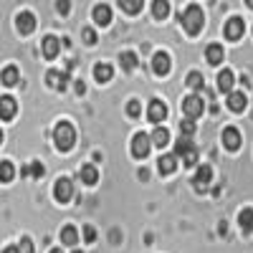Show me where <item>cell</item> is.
I'll return each mask as SVG.
<instances>
[{"mask_svg": "<svg viewBox=\"0 0 253 253\" xmlns=\"http://www.w3.org/2000/svg\"><path fill=\"white\" fill-rule=\"evenodd\" d=\"M41 48H43V56L46 58H56L61 53V41L56 36H46L43 43H41Z\"/></svg>", "mask_w": 253, "mask_h": 253, "instance_id": "e0dca14e", "label": "cell"}, {"mask_svg": "<svg viewBox=\"0 0 253 253\" xmlns=\"http://www.w3.org/2000/svg\"><path fill=\"white\" fill-rule=\"evenodd\" d=\"M187 86L193 89V91H200V89L205 86V79H203V74H198V71H190V74H187Z\"/></svg>", "mask_w": 253, "mask_h": 253, "instance_id": "f546056e", "label": "cell"}, {"mask_svg": "<svg viewBox=\"0 0 253 253\" xmlns=\"http://www.w3.org/2000/svg\"><path fill=\"white\" fill-rule=\"evenodd\" d=\"M126 112H129L132 119H137L139 112H142V104H139V101H129V104H126Z\"/></svg>", "mask_w": 253, "mask_h": 253, "instance_id": "e575fe53", "label": "cell"}, {"mask_svg": "<svg viewBox=\"0 0 253 253\" xmlns=\"http://www.w3.org/2000/svg\"><path fill=\"white\" fill-rule=\"evenodd\" d=\"M238 223H241V230H243L246 236L253 233V208H243V210H241Z\"/></svg>", "mask_w": 253, "mask_h": 253, "instance_id": "44dd1931", "label": "cell"}, {"mask_svg": "<svg viewBox=\"0 0 253 253\" xmlns=\"http://www.w3.org/2000/svg\"><path fill=\"white\" fill-rule=\"evenodd\" d=\"M210 182H213V170H210V165H200L198 172L193 175V187L198 190V193H205Z\"/></svg>", "mask_w": 253, "mask_h": 253, "instance_id": "52a82bcc", "label": "cell"}, {"mask_svg": "<svg viewBox=\"0 0 253 253\" xmlns=\"http://www.w3.org/2000/svg\"><path fill=\"white\" fill-rule=\"evenodd\" d=\"M144 5V0H119V8L126 13V15H137Z\"/></svg>", "mask_w": 253, "mask_h": 253, "instance_id": "4316f807", "label": "cell"}, {"mask_svg": "<svg viewBox=\"0 0 253 253\" xmlns=\"http://www.w3.org/2000/svg\"><path fill=\"white\" fill-rule=\"evenodd\" d=\"M46 84H48L51 89H56V91H63V89L69 86V74L51 69V71H46Z\"/></svg>", "mask_w": 253, "mask_h": 253, "instance_id": "30bf717a", "label": "cell"}, {"mask_svg": "<svg viewBox=\"0 0 253 253\" xmlns=\"http://www.w3.org/2000/svg\"><path fill=\"white\" fill-rule=\"evenodd\" d=\"M20 172L28 175V177H43V172H46V170H43V165H41V162H31V165H26Z\"/></svg>", "mask_w": 253, "mask_h": 253, "instance_id": "4dcf8cb0", "label": "cell"}, {"mask_svg": "<svg viewBox=\"0 0 253 253\" xmlns=\"http://www.w3.org/2000/svg\"><path fill=\"white\" fill-rule=\"evenodd\" d=\"M61 243L63 246H76L79 243V230L74 225H63L61 228Z\"/></svg>", "mask_w": 253, "mask_h": 253, "instance_id": "7402d4cb", "label": "cell"}, {"mask_svg": "<svg viewBox=\"0 0 253 253\" xmlns=\"http://www.w3.org/2000/svg\"><path fill=\"white\" fill-rule=\"evenodd\" d=\"M0 81H3L5 86H15V84L20 81L18 69H15V66H5V69H3V74H0Z\"/></svg>", "mask_w": 253, "mask_h": 253, "instance_id": "d4e9b609", "label": "cell"}, {"mask_svg": "<svg viewBox=\"0 0 253 253\" xmlns=\"http://www.w3.org/2000/svg\"><path fill=\"white\" fill-rule=\"evenodd\" d=\"M150 139H152V144H155V147H165V144H167V139H170V132L162 129V126H157V129L150 134Z\"/></svg>", "mask_w": 253, "mask_h": 253, "instance_id": "f1b7e54d", "label": "cell"}, {"mask_svg": "<svg viewBox=\"0 0 253 253\" xmlns=\"http://www.w3.org/2000/svg\"><path fill=\"white\" fill-rule=\"evenodd\" d=\"M53 195L58 203H69L74 198V182L69 177H58L56 185H53Z\"/></svg>", "mask_w": 253, "mask_h": 253, "instance_id": "8992f818", "label": "cell"}, {"mask_svg": "<svg viewBox=\"0 0 253 253\" xmlns=\"http://www.w3.org/2000/svg\"><path fill=\"white\" fill-rule=\"evenodd\" d=\"M94 76H96L99 84H107V81H112L114 71H112L109 63H96V66H94Z\"/></svg>", "mask_w": 253, "mask_h": 253, "instance_id": "cb8c5ba5", "label": "cell"}, {"mask_svg": "<svg viewBox=\"0 0 253 253\" xmlns=\"http://www.w3.org/2000/svg\"><path fill=\"white\" fill-rule=\"evenodd\" d=\"M246 5H248V8H253V0H246Z\"/></svg>", "mask_w": 253, "mask_h": 253, "instance_id": "7bdbcfd3", "label": "cell"}, {"mask_svg": "<svg viewBox=\"0 0 253 253\" xmlns=\"http://www.w3.org/2000/svg\"><path fill=\"white\" fill-rule=\"evenodd\" d=\"M94 23H96V26H109V23H112V8L104 5V3H99V5L94 8Z\"/></svg>", "mask_w": 253, "mask_h": 253, "instance_id": "ac0fdd59", "label": "cell"}, {"mask_svg": "<svg viewBox=\"0 0 253 253\" xmlns=\"http://www.w3.org/2000/svg\"><path fill=\"white\" fill-rule=\"evenodd\" d=\"M3 253H20V248H18V246H8Z\"/></svg>", "mask_w": 253, "mask_h": 253, "instance_id": "ab89813d", "label": "cell"}, {"mask_svg": "<svg viewBox=\"0 0 253 253\" xmlns=\"http://www.w3.org/2000/svg\"><path fill=\"white\" fill-rule=\"evenodd\" d=\"M223 56H225V51H223V46H218V43H210V46L205 48V58H208V63H213V66H218V63L223 61Z\"/></svg>", "mask_w": 253, "mask_h": 253, "instance_id": "d6986e66", "label": "cell"}, {"mask_svg": "<svg viewBox=\"0 0 253 253\" xmlns=\"http://www.w3.org/2000/svg\"><path fill=\"white\" fill-rule=\"evenodd\" d=\"M119 63H122V69H124L126 74H132V71L137 69V53H132V51H124V53L119 56Z\"/></svg>", "mask_w": 253, "mask_h": 253, "instance_id": "484cf974", "label": "cell"}, {"mask_svg": "<svg viewBox=\"0 0 253 253\" xmlns=\"http://www.w3.org/2000/svg\"><path fill=\"white\" fill-rule=\"evenodd\" d=\"M56 8H58V13H61V15H66L71 5H69V0H58V3H56Z\"/></svg>", "mask_w": 253, "mask_h": 253, "instance_id": "74e56055", "label": "cell"}, {"mask_svg": "<svg viewBox=\"0 0 253 253\" xmlns=\"http://www.w3.org/2000/svg\"><path fill=\"white\" fill-rule=\"evenodd\" d=\"M79 177H81L84 185H96V182H99V172H96V167H94V165H84Z\"/></svg>", "mask_w": 253, "mask_h": 253, "instance_id": "603a6c76", "label": "cell"}, {"mask_svg": "<svg viewBox=\"0 0 253 253\" xmlns=\"http://www.w3.org/2000/svg\"><path fill=\"white\" fill-rule=\"evenodd\" d=\"M15 28H18V33H20V36L33 33V31H36V15H33V13H28V10L18 13V18H15Z\"/></svg>", "mask_w": 253, "mask_h": 253, "instance_id": "ba28073f", "label": "cell"}, {"mask_svg": "<svg viewBox=\"0 0 253 253\" xmlns=\"http://www.w3.org/2000/svg\"><path fill=\"white\" fill-rule=\"evenodd\" d=\"M20 253H33V243H31V238H20Z\"/></svg>", "mask_w": 253, "mask_h": 253, "instance_id": "8d00e7d4", "label": "cell"}, {"mask_svg": "<svg viewBox=\"0 0 253 253\" xmlns=\"http://www.w3.org/2000/svg\"><path fill=\"white\" fill-rule=\"evenodd\" d=\"M53 142L61 152H69L71 147L76 144V129L71 122H58L56 129H53Z\"/></svg>", "mask_w": 253, "mask_h": 253, "instance_id": "7a4b0ae2", "label": "cell"}, {"mask_svg": "<svg viewBox=\"0 0 253 253\" xmlns=\"http://www.w3.org/2000/svg\"><path fill=\"white\" fill-rule=\"evenodd\" d=\"M51 253H63V251L61 248H51Z\"/></svg>", "mask_w": 253, "mask_h": 253, "instance_id": "b9f144b4", "label": "cell"}, {"mask_svg": "<svg viewBox=\"0 0 253 253\" xmlns=\"http://www.w3.org/2000/svg\"><path fill=\"white\" fill-rule=\"evenodd\" d=\"M147 119L155 122V124H160L162 119H167V107H165L160 99L150 101V107H147Z\"/></svg>", "mask_w": 253, "mask_h": 253, "instance_id": "4fadbf2b", "label": "cell"}, {"mask_svg": "<svg viewBox=\"0 0 253 253\" xmlns=\"http://www.w3.org/2000/svg\"><path fill=\"white\" fill-rule=\"evenodd\" d=\"M15 112H18L15 99H13V96H0V119L10 122V119L15 117Z\"/></svg>", "mask_w": 253, "mask_h": 253, "instance_id": "5bb4252c", "label": "cell"}, {"mask_svg": "<svg viewBox=\"0 0 253 253\" xmlns=\"http://www.w3.org/2000/svg\"><path fill=\"white\" fill-rule=\"evenodd\" d=\"M74 89H76V94H79V96H81L84 91H86V86H84V81H76V84H74Z\"/></svg>", "mask_w": 253, "mask_h": 253, "instance_id": "f35d334b", "label": "cell"}, {"mask_svg": "<svg viewBox=\"0 0 253 253\" xmlns=\"http://www.w3.org/2000/svg\"><path fill=\"white\" fill-rule=\"evenodd\" d=\"M152 15L157 20H165L167 15H170V3H167V0H155L152 3Z\"/></svg>", "mask_w": 253, "mask_h": 253, "instance_id": "83f0119b", "label": "cell"}, {"mask_svg": "<svg viewBox=\"0 0 253 253\" xmlns=\"http://www.w3.org/2000/svg\"><path fill=\"white\" fill-rule=\"evenodd\" d=\"M175 155L182 157L185 167H195V165H198V150H195V144H193V139H190V137L177 139V144H175Z\"/></svg>", "mask_w": 253, "mask_h": 253, "instance_id": "3957f363", "label": "cell"}, {"mask_svg": "<svg viewBox=\"0 0 253 253\" xmlns=\"http://www.w3.org/2000/svg\"><path fill=\"white\" fill-rule=\"evenodd\" d=\"M84 241H86V243L96 241V228L94 225H84Z\"/></svg>", "mask_w": 253, "mask_h": 253, "instance_id": "836d02e7", "label": "cell"}, {"mask_svg": "<svg viewBox=\"0 0 253 253\" xmlns=\"http://www.w3.org/2000/svg\"><path fill=\"white\" fill-rule=\"evenodd\" d=\"M137 175H139V180H147V177H150V170H139Z\"/></svg>", "mask_w": 253, "mask_h": 253, "instance_id": "60d3db41", "label": "cell"}, {"mask_svg": "<svg viewBox=\"0 0 253 253\" xmlns=\"http://www.w3.org/2000/svg\"><path fill=\"white\" fill-rule=\"evenodd\" d=\"M233 84H236V74L230 71V69H223V71L218 74V89H220L223 94L233 91Z\"/></svg>", "mask_w": 253, "mask_h": 253, "instance_id": "2e32d148", "label": "cell"}, {"mask_svg": "<svg viewBox=\"0 0 253 253\" xmlns=\"http://www.w3.org/2000/svg\"><path fill=\"white\" fill-rule=\"evenodd\" d=\"M0 142H3V129H0Z\"/></svg>", "mask_w": 253, "mask_h": 253, "instance_id": "ee69618b", "label": "cell"}, {"mask_svg": "<svg viewBox=\"0 0 253 253\" xmlns=\"http://www.w3.org/2000/svg\"><path fill=\"white\" fill-rule=\"evenodd\" d=\"M71 253H81V251H71Z\"/></svg>", "mask_w": 253, "mask_h": 253, "instance_id": "f6af8a7d", "label": "cell"}, {"mask_svg": "<svg viewBox=\"0 0 253 253\" xmlns=\"http://www.w3.org/2000/svg\"><path fill=\"white\" fill-rule=\"evenodd\" d=\"M243 31H246L243 20H241V18H230L228 23H225V28H223V36H225L228 41H241Z\"/></svg>", "mask_w": 253, "mask_h": 253, "instance_id": "9c48e42d", "label": "cell"}, {"mask_svg": "<svg viewBox=\"0 0 253 253\" xmlns=\"http://www.w3.org/2000/svg\"><path fill=\"white\" fill-rule=\"evenodd\" d=\"M13 177H15L13 162H0V182H10Z\"/></svg>", "mask_w": 253, "mask_h": 253, "instance_id": "1f68e13d", "label": "cell"}, {"mask_svg": "<svg viewBox=\"0 0 253 253\" xmlns=\"http://www.w3.org/2000/svg\"><path fill=\"white\" fill-rule=\"evenodd\" d=\"M223 147L230 152H236L241 147V132L236 129V126H225L223 129Z\"/></svg>", "mask_w": 253, "mask_h": 253, "instance_id": "7c38bea8", "label": "cell"}, {"mask_svg": "<svg viewBox=\"0 0 253 253\" xmlns=\"http://www.w3.org/2000/svg\"><path fill=\"white\" fill-rule=\"evenodd\" d=\"M203 109H205V104H203V99L198 94H190V96L182 99V112H185L187 119H198L203 114Z\"/></svg>", "mask_w": 253, "mask_h": 253, "instance_id": "5b68a950", "label": "cell"}, {"mask_svg": "<svg viewBox=\"0 0 253 253\" xmlns=\"http://www.w3.org/2000/svg\"><path fill=\"white\" fill-rule=\"evenodd\" d=\"M170 66H172L170 56H167L165 51H157L155 58H152V71H155L157 76H167V74H170Z\"/></svg>", "mask_w": 253, "mask_h": 253, "instance_id": "8fae6325", "label": "cell"}, {"mask_svg": "<svg viewBox=\"0 0 253 253\" xmlns=\"http://www.w3.org/2000/svg\"><path fill=\"white\" fill-rule=\"evenodd\" d=\"M246 104H248V96H246L243 91H230V94H228V109H230V112H236V114L243 112Z\"/></svg>", "mask_w": 253, "mask_h": 253, "instance_id": "9a60e30c", "label": "cell"}, {"mask_svg": "<svg viewBox=\"0 0 253 253\" xmlns=\"http://www.w3.org/2000/svg\"><path fill=\"white\" fill-rule=\"evenodd\" d=\"M157 165H160V172L162 175H172L175 167H177V155H162Z\"/></svg>", "mask_w": 253, "mask_h": 253, "instance_id": "ffe728a7", "label": "cell"}, {"mask_svg": "<svg viewBox=\"0 0 253 253\" xmlns=\"http://www.w3.org/2000/svg\"><path fill=\"white\" fill-rule=\"evenodd\" d=\"M180 129H182L185 137H193V134H195V119H187V117H185V119L180 122Z\"/></svg>", "mask_w": 253, "mask_h": 253, "instance_id": "d6a6232c", "label": "cell"}, {"mask_svg": "<svg viewBox=\"0 0 253 253\" xmlns=\"http://www.w3.org/2000/svg\"><path fill=\"white\" fill-rule=\"evenodd\" d=\"M84 43H89V46L96 43V33H94V28H84Z\"/></svg>", "mask_w": 253, "mask_h": 253, "instance_id": "d590c367", "label": "cell"}, {"mask_svg": "<svg viewBox=\"0 0 253 253\" xmlns=\"http://www.w3.org/2000/svg\"><path fill=\"white\" fill-rule=\"evenodd\" d=\"M150 150H152V139H150V134H144V132L134 134V139H132V157L144 160L147 155H150Z\"/></svg>", "mask_w": 253, "mask_h": 253, "instance_id": "277c9868", "label": "cell"}, {"mask_svg": "<svg viewBox=\"0 0 253 253\" xmlns=\"http://www.w3.org/2000/svg\"><path fill=\"white\" fill-rule=\"evenodd\" d=\"M180 23L185 28L187 36H198L205 26V15H203V8L200 5H187L182 10V18H180Z\"/></svg>", "mask_w": 253, "mask_h": 253, "instance_id": "6da1fadb", "label": "cell"}]
</instances>
